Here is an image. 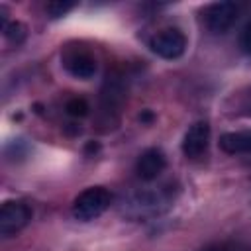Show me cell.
<instances>
[{
    "label": "cell",
    "instance_id": "cell-3",
    "mask_svg": "<svg viewBox=\"0 0 251 251\" xmlns=\"http://www.w3.org/2000/svg\"><path fill=\"white\" fill-rule=\"evenodd\" d=\"M124 102H126V84L122 76L108 75L100 92V122L106 126H114L120 118Z\"/></svg>",
    "mask_w": 251,
    "mask_h": 251
},
{
    "label": "cell",
    "instance_id": "cell-16",
    "mask_svg": "<svg viewBox=\"0 0 251 251\" xmlns=\"http://www.w3.org/2000/svg\"><path fill=\"white\" fill-rule=\"evenodd\" d=\"M206 251H231L229 247H210V249H206Z\"/></svg>",
    "mask_w": 251,
    "mask_h": 251
},
{
    "label": "cell",
    "instance_id": "cell-14",
    "mask_svg": "<svg viewBox=\"0 0 251 251\" xmlns=\"http://www.w3.org/2000/svg\"><path fill=\"white\" fill-rule=\"evenodd\" d=\"M239 47H241V51H243L245 55L251 57V20L243 25V29H241V33H239Z\"/></svg>",
    "mask_w": 251,
    "mask_h": 251
},
{
    "label": "cell",
    "instance_id": "cell-1",
    "mask_svg": "<svg viewBox=\"0 0 251 251\" xmlns=\"http://www.w3.org/2000/svg\"><path fill=\"white\" fill-rule=\"evenodd\" d=\"M176 200V188L171 182L151 184L131 188L126 194H122L118 202V212L131 220V222H145L155 220L163 214H167Z\"/></svg>",
    "mask_w": 251,
    "mask_h": 251
},
{
    "label": "cell",
    "instance_id": "cell-5",
    "mask_svg": "<svg viewBox=\"0 0 251 251\" xmlns=\"http://www.w3.org/2000/svg\"><path fill=\"white\" fill-rule=\"evenodd\" d=\"M31 216H33V212L25 202L6 200L0 208V235L2 237L16 235L29 224Z\"/></svg>",
    "mask_w": 251,
    "mask_h": 251
},
{
    "label": "cell",
    "instance_id": "cell-7",
    "mask_svg": "<svg viewBox=\"0 0 251 251\" xmlns=\"http://www.w3.org/2000/svg\"><path fill=\"white\" fill-rule=\"evenodd\" d=\"M149 47L155 55H159L161 59H178L184 49H186V37L180 29L176 27H165L161 31H157L151 41H149Z\"/></svg>",
    "mask_w": 251,
    "mask_h": 251
},
{
    "label": "cell",
    "instance_id": "cell-9",
    "mask_svg": "<svg viewBox=\"0 0 251 251\" xmlns=\"http://www.w3.org/2000/svg\"><path fill=\"white\" fill-rule=\"evenodd\" d=\"M167 167V157L161 149L157 147H149L145 149L139 157H137V163H135V173L137 176L143 180V182H153L157 180V176L165 171Z\"/></svg>",
    "mask_w": 251,
    "mask_h": 251
},
{
    "label": "cell",
    "instance_id": "cell-13",
    "mask_svg": "<svg viewBox=\"0 0 251 251\" xmlns=\"http://www.w3.org/2000/svg\"><path fill=\"white\" fill-rule=\"evenodd\" d=\"M76 4L75 2H63V0H53V2H47L45 4V12L49 14V18H61L65 14H69Z\"/></svg>",
    "mask_w": 251,
    "mask_h": 251
},
{
    "label": "cell",
    "instance_id": "cell-2",
    "mask_svg": "<svg viewBox=\"0 0 251 251\" xmlns=\"http://www.w3.org/2000/svg\"><path fill=\"white\" fill-rule=\"evenodd\" d=\"M112 204V194L104 186H88L73 200V218L78 222H92L102 216Z\"/></svg>",
    "mask_w": 251,
    "mask_h": 251
},
{
    "label": "cell",
    "instance_id": "cell-6",
    "mask_svg": "<svg viewBox=\"0 0 251 251\" xmlns=\"http://www.w3.org/2000/svg\"><path fill=\"white\" fill-rule=\"evenodd\" d=\"M239 16V4L235 2H212L204 8V25L212 33H226Z\"/></svg>",
    "mask_w": 251,
    "mask_h": 251
},
{
    "label": "cell",
    "instance_id": "cell-17",
    "mask_svg": "<svg viewBox=\"0 0 251 251\" xmlns=\"http://www.w3.org/2000/svg\"><path fill=\"white\" fill-rule=\"evenodd\" d=\"M231 251H251V249H243V247H241V249H231Z\"/></svg>",
    "mask_w": 251,
    "mask_h": 251
},
{
    "label": "cell",
    "instance_id": "cell-4",
    "mask_svg": "<svg viewBox=\"0 0 251 251\" xmlns=\"http://www.w3.org/2000/svg\"><path fill=\"white\" fill-rule=\"evenodd\" d=\"M61 61L65 71L80 80H88L96 75L98 71V61L94 53L82 45H67L61 53Z\"/></svg>",
    "mask_w": 251,
    "mask_h": 251
},
{
    "label": "cell",
    "instance_id": "cell-15",
    "mask_svg": "<svg viewBox=\"0 0 251 251\" xmlns=\"http://www.w3.org/2000/svg\"><path fill=\"white\" fill-rule=\"evenodd\" d=\"M155 120V114L151 112V110H143L141 114H139V122L141 124H151Z\"/></svg>",
    "mask_w": 251,
    "mask_h": 251
},
{
    "label": "cell",
    "instance_id": "cell-8",
    "mask_svg": "<svg viewBox=\"0 0 251 251\" xmlns=\"http://www.w3.org/2000/svg\"><path fill=\"white\" fill-rule=\"evenodd\" d=\"M210 143V126L208 122H196L192 124L182 139V153L186 159H200Z\"/></svg>",
    "mask_w": 251,
    "mask_h": 251
},
{
    "label": "cell",
    "instance_id": "cell-10",
    "mask_svg": "<svg viewBox=\"0 0 251 251\" xmlns=\"http://www.w3.org/2000/svg\"><path fill=\"white\" fill-rule=\"evenodd\" d=\"M220 149L227 155H251V129L224 133L220 137Z\"/></svg>",
    "mask_w": 251,
    "mask_h": 251
},
{
    "label": "cell",
    "instance_id": "cell-11",
    "mask_svg": "<svg viewBox=\"0 0 251 251\" xmlns=\"http://www.w3.org/2000/svg\"><path fill=\"white\" fill-rule=\"evenodd\" d=\"M2 33H4V37H6L10 43L20 45V43L25 39V25L20 24V22H10L6 27H2Z\"/></svg>",
    "mask_w": 251,
    "mask_h": 251
},
{
    "label": "cell",
    "instance_id": "cell-12",
    "mask_svg": "<svg viewBox=\"0 0 251 251\" xmlns=\"http://www.w3.org/2000/svg\"><path fill=\"white\" fill-rule=\"evenodd\" d=\"M65 110H67V114L73 116V118H84V116L88 114L90 108H88V102H86L84 98H80V96H73V98L67 100Z\"/></svg>",
    "mask_w": 251,
    "mask_h": 251
}]
</instances>
